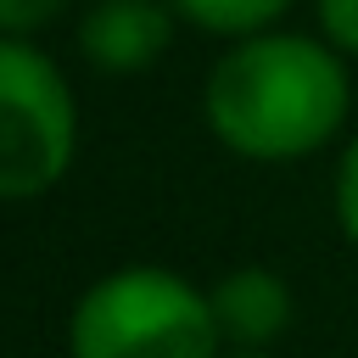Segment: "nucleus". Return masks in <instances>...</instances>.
Listing matches in <instances>:
<instances>
[{
    "instance_id": "nucleus-2",
    "label": "nucleus",
    "mask_w": 358,
    "mask_h": 358,
    "mask_svg": "<svg viewBox=\"0 0 358 358\" xmlns=\"http://www.w3.org/2000/svg\"><path fill=\"white\" fill-rule=\"evenodd\" d=\"M213 296L168 268H117L95 280L67 324L73 358H218Z\"/></svg>"
},
{
    "instance_id": "nucleus-7",
    "label": "nucleus",
    "mask_w": 358,
    "mask_h": 358,
    "mask_svg": "<svg viewBox=\"0 0 358 358\" xmlns=\"http://www.w3.org/2000/svg\"><path fill=\"white\" fill-rule=\"evenodd\" d=\"M67 0H0V39H28L45 22H56Z\"/></svg>"
},
{
    "instance_id": "nucleus-3",
    "label": "nucleus",
    "mask_w": 358,
    "mask_h": 358,
    "mask_svg": "<svg viewBox=\"0 0 358 358\" xmlns=\"http://www.w3.org/2000/svg\"><path fill=\"white\" fill-rule=\"evenodd\" d=\"M78 151V106L62 67L28 39H0V201L50 190Z\"/></svg>"
},
{
    "instance_id": "nucleus-1",
    "label": "nucleus",
    "mask_w": 358,
    "mask_h": 358,
    "mask_svg": "<svg viewBox=\"0 0 358 358\" xmlns=\"http://www.w3.org/2000/svg\"><path fill=\"white\" fill-rule=\"evenodd\" d=\"M347 67L308 34H252L207 73V129L252 162H296L347 123Z\"/></svg>"
},
{
    "instance_id": "nucleus-5",
    "label": "nucleus",
    "mask_w": 358,
    "mask_h": 358,
    "mask_svg": "<svg viewBox=\"0 0 358 358\" xmlns=\"http://www.w3.org/2000/svg\"><path fill=\"white\" fill-rule=\"evenodd\" d=\"M207 296L224 341H235L241 352H263L291 324V285L274 268H229Z\"/></svg>"
},
{
    "instance_id": "nucleus-4",
    "label": "nucleus",
    "mask_w": 358,
    "mask_h": 358,
    "mask_svg": "<svg viewBox=\"0 0 358 358\" xmlns=\"http://www.w3.org/2000/svg\"><path fill=\"white\" fill-rule=\"evenodd\" d=\"M168 45H173V6L162 0H95L78 22L84 62L112 78L157 67Z\"/></svg>"
},
{
    "instance_id": "nucleus-9",
    "label": "nucleus",
    "mask_w": 358,
    "mask_h": 358,
    "mask_svg": "<svg viewBox=\"0 0 358 358\" xmlns=\"http://www.w3.org/2000/svg\"><path fill=\"white\" fill-rule=\"evenodd\" d=\"M319 22H324L330 45L358 56V0H319Z\"/></svg>"
},
{
    "instance_id": "nucleus-6",
    "label": "nucleus",
    "mask_w": 358,
    "mask_h": 358,
    "mask_svg": "<svg viewBox=\"0 0 358 358\" xmlns=\"http://www.w3.org/2000/svg\"><path fill=\"white\" fill-rule=\"evenodd\" d=\"M291 0H173V11L207 34H229V39H252L268 34V22L285 11Z\"/></svg>"
},
{
    "instance_id": "nucleus-10",
    "label": "nucleus",
    "mask_w": 358,
    "mask_h": 358,
    "mask_svg": "<svg viewBox=\"0 0 358 358\" xmlns=\"http://www.w3.org/2000/svg\"><path fill=\"white\" fill-rule=\"evenodd\" d=\"M229 358H268V352H229Z\"/></svg>"
},
{
    "instance_id": "nucleus-8",
    "label": "nucleus",
    "mask_w": 358,
    "mask_h": 358,
    "mask_svg": "<svg viewBox=\"0 0 358 358\" xmlns=\"http://www.w3.org/2000/svg\"><path fill=\"white\" fill-rule=\"evenodd\" d=\"M336 218H341V235L358 246V140L347 145V157L336 168Z\"/></svg>"
}]
</instances>
